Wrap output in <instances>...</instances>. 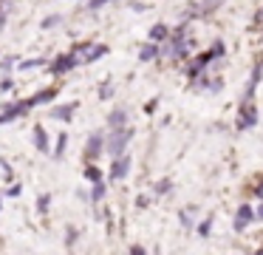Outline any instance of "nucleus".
<instances>
[{
	"instance_id": "15",
	"label": "nucleus",
	"mask_w": 263,
	"mask_h": 255,
	"mask_svg": "<svg viewBox=\"0 0 263 255\" xmlns=\"http://www.w3.org/2000/svg\"><path fill=\"white\" fill-rule=\"evenodd\" d=\"M62 148H65V136H60V142H57V150H54V153H57V156H62Z\"/></svg>"
},
{
	"instance_id": "10",
	"label": "nucleus",
	"mask_w": 263,
	"mask_h": 255,
	"mask_svg": "<svg viewBox=\"0 0 263 255\" xmlns=\"http://www.w3.org/2000/svg\"><path fill=\"white\" fill-rule=\"evenodd\" d=\"M34 142H37V148H40V150H45V133L40 131V128L34 131Z\"/></svg>"
},
{
	"instance_id": "11",
	"label": "nucleus",
	"mask_w": 263,
	"mask_h": 255,
	"mask_svg": "<svg viewBox=\"0 0 263 255\" xmlns=\"http://www.w3.org/2000/svg\"><path fill=\"white\" fill-rule=\"evenodd\" d=\"M102 196H105V185H102V182H94V199H102Z\"/></svg>"
},
{
	"instance_id": "12",
	"label": "nucleus",
	"mask_w": 263,
	"mask_h": 255,
	"mask_svg": "<svg viewBox=\"0 0 263 255\" xmlns=\"http://www.w3.org/2000/svg\"><path fill=\"white\" fill-rule=\"evenodd\" d=\"M150 57H156V45H144L141 48V60H150Z\"/></svg>"
},
{
	"instance_id": "9",
	"label": "nucleus",
	"mask_w": 263,
	"mask_h": 255,
	"mask_svg": "<svg viewBox=\"0 0 263 255\" xmlns=\"http://www.w3.org/2000/svg\"><path fill=\"white\" fill-rule=\"evenodd\" d=\"M167 34H170V31H167V26H161V23L150 28V37H153V40H164Z\"/></svg>"
},
{
	"instance_id": "1",
	"label": "nucleus",
	"mask_w": 263,
	"mask_h": 255,
	"mask_svg": "<svg viewBox=\"0 0 263 255\" xmlns=\"http://www.w3.org/2000/svg\"><path fill=\"white\" fill-rule=\"evenodd\" d=\"M105 54V45H94V43H85V45H77L74 51H71V60L74 62H91L102 57Z\"/></svg>"
},
{
	"instance_id": "5",
	"label": "nucleus",
	"mask_w": 263,
	"mask_h": 255,
	"mask_svg": "<svg viewBox=\"0 0 263 255\" xmlns=\"http://www.w3.org/2000/svg\"><path fill=\"white\" fill-rule=\"evenodd\" d=\"M102 153V133H94L91 139H88V148H85V156L88 159H97Z\"/></svg>"
},
{
	"instance_id": "8",
	"label": "nucleus",
	"mask_w": 263,
	"mask_h": 255,
	"mask_svg": "<svg viewBox=\"0 0 263 255\" xmlns=\"http://www.w3.org/2000/svg\"><path fill=\"white\" fill-rule=\"evenodd\" d=\"M71 65H74V60H71V54H68V57H60V60H57V62L51 65V68L57 71V74H62V71H68Z\"/></svg>"
},
{
	"instance_id": "18",
	"label": "nucleus",
	"mask_w": 263,
	"mask_h": 255,
	"mask_svg": "<svg viewBox=\"0 0 263 255\" xmlns=\"http://www.w3.org/2000/svg\"><path fill=\"white\" fill-rule=\"evenodd\" d=\"M258 216H261V219H263V204H261V210H258Z\"/></svg>"
},
{
	"instance_id": "4",
	"label": "nucleus",
	"mask_w": 263,
	"mask_h": 255,
	"mask_svg": "<svg viewBox=\"0 0 263 255\" xmlns=\"http://www.w3.org/2000/svg\"><path fill=\"white\" fill-rule=\"evenodd\" d=\"M255 122H258V111H255L252 102H246L244 114H241V119H238V128H252Z\"/></svg>"
},
{
	"instance_id": "7",
	"label": "nucleus",
	"mask_w": 263,
	"mask_h": 255,
	"mask_svg": "<svg viewBox=\"0 0 263 255\" xmlns=\"http://www.w3.org/2000/svg\"><path fill=\"white\" fill-rule=\"evenodd\" d=\"M125 119H128V116H125V111H114L108 122H111V128H114V131H119V128H125Z\"/></svg>"
},
{
	"instance_id": "16",
	"label": "nucleus",
	"mask_w": 263,
	"mask_h": 255,
	"mask_svg": "<svg viewBox=\"0 0 263 255\" xmlns=\"http://www.w3.org/2000/svg\"><path fill=\"white\" fill-rule=\"evenodd\" d=\"M6 11H9V3H0V23H3V17H6Z\"/></svg>"
},
{
	"instance_id": "3",
	"label": "nucleus",
	"mask_w": 263,
	"mask_h": 255,
	"mask_svg": "<svg viewBox=\"0 0 263 255\" xmlns=\"http://www.w3.org/2000/svg\"><path fill=\"white\" fill-rule=\"evenodd\" d=\"M128 167H131V159L119 153V156H116V162H114V167H111V176H114L116 182H119V179L128 176Z\"/></svg>"
},
{
	"instance_id": "6",
	"label": "nucleus",
	"mask_w": 263,
	"mask_h": 255,
	"mask_svg": "<svg viewBox=\"0 0 263 255\" xmlns=\"http://www.w3.org/2000/svg\"><path fill=\"white\" fill-rule=\"evenodd\" d=\"M249 221H252V207H241V210H238V219H235V227L244 230Z\"/></svg>"
},
{
	"instance_id": "14",
	"label": "nucleus",
	"mask_w": 263,
	"mask_h": 255,
	"mask_svg": "<svg viewBox=\"0 0 263 255\" xmlns=\"http://www.w3.org/2000/svg\"><path fill=\"white\" fill-rule=\"evenodd\" d=\"M85 176L91 179V182H97V179H99V170H97V167H88V170H85Z\"/></svg>"
},
{
	"instance_id": "2",
	"label": "nucleus",
	"mask_w": 263,
	"mask_h": 255,
	"mask_svg": "<svg viewBox=\"0 0 263 255\" xmlns=\"http://www.w3.org/2000/svg\"><path fill=\"white\" fill-rule=\"evenodd\" d=\"M128 139H131V131H125V128H119V131H114V139H111V153L114 156H119V153H125V145H128Z\"/></svg>"
},
{
	"instance_id": "13",
	"label": "nucleus",
	"mask_w": 263,
	"mask_h": 255,
	"mask_svg": "<svg viewBox=\"0 0 263 255\" xmlns=\"http://www.w3.org/2000/svg\"><path fill=\"white\" fill-rule=\"evenodd\" d=\"M68 114H71V105H65V108H57V111H54V116H60V119H68Z\"/></svg>"
},
{
	"instance_id": "17",
	"label": "nucleus",
	"mask_w": 263,
	"mask_h": 255,
	"mask_svg": "<svg viewBox=\"0 0 263 255\" xmlns=\"http://www.w3.org/2000/svg\"><path fill=\"white\" fill-rule=\"evenodd\" d=\"M258 196H261V199H263V185H261V187H258Z\"/></svg>"
}]
</instances>
